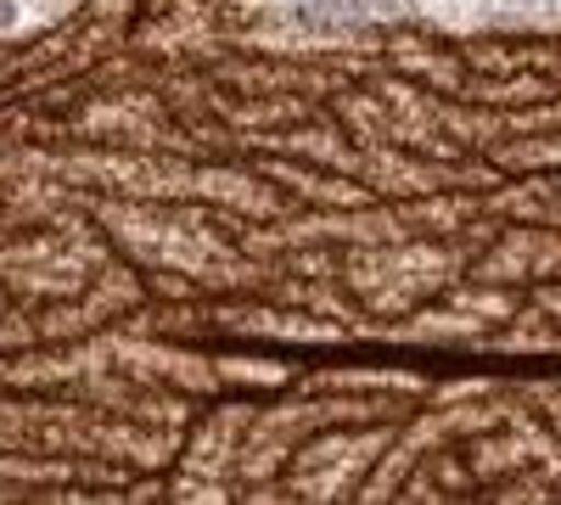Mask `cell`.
<instances>
[{"instance_id": "obj_3", "label": "cell", "mask_w": 561, "mask_h": 505, "mask_svg": "<svg viewBox=\"0 0 561 505\" xmlns=\"http://www.w3.org/2000/svg\"><path fill=\"white\" fill-rule=\"evenodd\" d=\"M23 23H28L23 0H0V28H23Z\"/></svg>"}, {"instance_id": "obj_1", "label": "cell", "mask_w": 561, "mask_h": 505, "mask_svg": "<svg viewBox=\"0 0 561 505\" xmlns=\"http://www.w3.org/2000/svg\"><path fill=\"white\" fill-rule=\"evenodd\" d=\"M444 23H561V0H415Z\"/></svg>"}, {"instance_id": "obj_2", "label": "cell", "mask_w": 561, "mask_h": 505, "mask_svg": "<svg viewBox=\"0 0 561 505\" xmlns=\"http://www.w3.org/2000/svg\"><path fill=\"white\" fill-rule=\"evenodd\" d=\"M388 12H404V0H275V18L280 23H304V28L377 23Z\"/></svg>"}]
</instances>
